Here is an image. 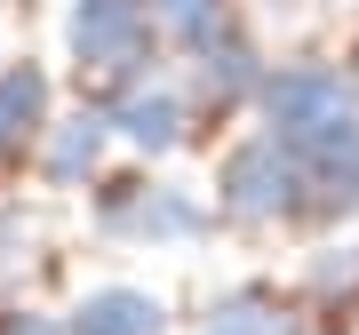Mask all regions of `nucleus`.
<instances>
[{"label": "nucleus", "instance_id": "obj_1", "mask_svg": "<svg viewBox=\"0 0 359 335\" xmlns=\"http://www.w3.org/2000/svg\"><path fill=\"white\" fill-rule=\"evenodd\" d=\"M256 120L271 144H287L304 168L359 152V80L327 56H295V64H271L256 88Z\"/></svg>", "mask_w": 359, "mask_h": 335}, {"label": "nucleus", "instance_id": "obj_2", "mask_svg": "<svg viewBox=\"0 0 359 335\" xmlns=\"http://www.w3.org/2000/svg\"><path fill=\"white\" fill-rule=\"evenodd\" d=\"M88 216L104 240H128V247H200L216 232V207L192 184H152V176H96Z\"/></svg>", "mask_w": 359, "mask_h": 335}, {"label": "nucleus", "instance_id": "obj_3", "mask_svg": "<svg viewBox=\"0 0 359 335\" xmlns=\"http://www.w3.org/2000/svg\"><path fill=\"white\" fill-rule=\"evenodd\" d=\"M65 56L80 64L88 88H128L160 64V25L152 0H72L65 8Z\"/></svg>", "mask_w": 359, "mask_h": 335}, {"label": "nucleus", "instance_id": "obj_4", "mask_svg": "<svg viewBox=\"0 0 359 335\" xmlns=\"http://www.w3.org/2000/svg\"><path fill=\"white\" fill-rule=\"evenodd\" d=\"M216 216L240 224V232H280V224H304V160L287 144H271L264 128L240 136L216 168Z\"/></svg>", "mask_w": 359, "mask_h": 335}, {"label": "nucleus", "instance_id": "obj_5", "mask_svg": "<svg viewBox=\"0 0 359 335\" xmlns=\"http://www.w3.org/2000/svg\"><path fill=\"white\" fill-rule=\"evenodd\" d=\"M104 120H112V136L128 144V152L168 160V152H184V144H192L200 104H192V88H184V72H160V64H152L144 80H128V88L104 96Z\"/></svg>", "mask_w": 359, "mask_h": 335}, {"label": "nucleus", "instance_id": "obj_6", "mask_svg": "<svg viewBox=\"0 0 359 335\" xmlns=\"http://www.w3.org/2000/svg\"><path fill=\"white\" fill-rule=\"evenodd\" d=\"M264 56H256V40L248 32H224L216 48H200L192 56V72H184V88H192V104H200V120L208 112H256V88H264Z\"/></svg>", "mask_w": 359, "mask_h": 335}, {"label": "nucleus", "instance_id": "obj_7", "mask_svg": "<svg viewBox=\"0 0 359 335\" xmlns=\"http://www.w3.org/2000/svg\"><path fill=\"white\" fill-rule=\"evenodd\" d=\"M104 152H112V120H104V104H80V112H56L48 120L32 168L56 184V192H80V184L104 176Z\"/></svg>", "mask_w": 359, "mask_h": 335}, {"label": "nucleus", "instance_id": "obj_8", "mask_svg": "<svg viewBox=\"0 0 359 335\" xmlns=\"http://www.w3.org/2000/svg\"><path fill=\"white\" fill-rule=\"evenodd\" d=\"M56 120V80L40 56H8L0 64V160H32Z\"/></svg>", "mask_w": 359, "mask_h": 335}, {"label": "nucleus", "instance_id": "obj_9", "mask_svg": "<svg viewBox=\"0 0 359 335\" xmlns=\"http://www.w3.org/2000/svg\"><path fill=\"white\" fill-rule=\"evenodd\" d=\"M72 335H168V303L152 287H128V280H104L72 303Z\"/></svg>", "mask_w": 359, "mask_h": 335}, {"label": "nucleus", "instance_id": "obj_10", "mask_svg": "<svg viewBox=\"0 0 359 335\" xmlns=\"http://www.w3.org/2000/svg\"><path fill=\"white\" fill-rule=\"evenodd\" d=\"M200 335H311V327H304V311H295V303L280 296V287L240 280V287H224V296L208 303Z\"/></svg>", "mask_w": 359, "mask_h": 335}, {"label": "nucleus", "instance_id": "obj_11", "mask_svg": "<svg viewBox=\"0 0 359 335\" xmlns=\"http://www.w3.org/2000/svg\"><path fill=\"white\" fill-rule=\"evenodd\" d=\"M152 25H160L168 48L200 56V48H216L224 32H240V16H231V0H152Z\"/></svg>", "mask_w": 359, "mask_h": 335}, {"label": "nucleus", "instance_id": "obj_12", "mask_svg": "<svg viewBox=\"0 0 359 335\" xmlns=\"http://www.w3.org/2000/svg\"><path fill=\"white\" fill-rule=\"evenodd\" d=\"M304 296L320 303V311H359V247L344 240V247H320L311 256V271H304Z\"/></svg>", "mask_w": 359, "mask_h": 335}, {"label": "nucleus", "instance_id": "obj_13", "mask_svg": "<svg viewBox=\"0 0 359 335\" xmlns=\"http://www.w3.org/2000/svg\"><path fill=\"white\" fill-rule=\"evenodd\" d=\"M0 335H72V327H65V320H48V311L8 303V311H0Z\"/></svg>", "mask_w": 359, "mask_h": 335}, {"label": "nucleus", "instance_id": "obj_14", "mask_svg": "<svg viewBox=\"0 0 359 335\" xmlns=\"http://www.w3.org/2000/svg\"><path fill=\"white\" fill-rule=\"evenodd\" d=\"M271 8H287V0H271Z\"/></svg>", "mask_w": 359, "mask_h": 335}, {"label": "nucleus", "instance_id": "obj_15", "mask_svg": "<svg viewBox=\"0 0 359 335\" xmlns=\"http://www.w3.org/2000/svg\"><path fill=\"white\" fill-rule=\"evenodd\" d=\"M0 8H8V0H0Z\"/></svg>", "mask_w": 359, "mask_h": 335}]
</instances>
